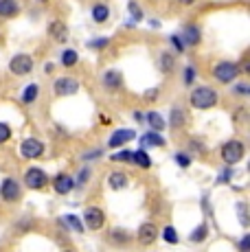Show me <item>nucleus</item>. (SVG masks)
<instances>
[{
	"label": "nucleus",
	"instance_id": "a19ab883",
	"mask_svg": "<svg viewBox=\"0 0 250 252\" xmlns=\"http://www.w3.org/2000/svg\"><path fill=\"white\" fill-rule=\"evenodd\" d=\"M145 96L147 101H156V96H158V88H150V90H145Z\"/></svg>",
	"mask_w": 250,
	"mask_h": 252
},
{
	"label": "nucleus",
	"instance_id": "412c9836",
	"mask_svg": "<svg viewBox=\"0 0 250 252\" xmlns=\"http://www.w3.org/2000/svg\"><path fill=\"white\" fill-rule=\"evenodd\" d=\"M147 123H150V127L154 129V132H162L165 129V119H162L158 112H147Z\"/></svg>",
	"mask_w": 250,
	"mask_h": 252
},
{
	"label": "nucleus",
	"instance_id": "e433bc0d",
	"mask_svg": "<svg viewBox=\"0 0 250 252\" xmlns=\"http://www.w3.org/2000/svg\"><path fill=\"white\" fill-rule=\"evenodd\" d=\"M171 42H174V46L178 48L180 53H185V48H187V44H185V40H182L180 35H171Z\"/></svg>",
	"mask_w": 250,
	"mask_h": 252
},
{
	"label": "nucleus",
	"instance_id": "58836bf2",
	"mask_svg": "<svg viewBox=\"0 0 250 252\" xmlns=\"http://www.w3.org/2000/svg\"><path fill=\"white\" fill-rule=\"evenodd\" d=\"M239 250L242 252H248L250 250V235H244L242 241H239Z\"/></svg>",
	"mask_w": 250,
	"mask_h": 252
},
{
	"label": "nucleus",
	"instance_id": "72a5a7b5",
	"mask_svg": "<svg viewBox=\"0 0 250 252\" xmlns=\"http://www.w3.org/2000/svg\"><path fill=\"white\" fill-rule=\"evenodd\" d=\"M193 81H195V68H193V66H187V68H185V84H193Z\"/></svg>",
	"mask_w": 250,
	"mask_h": 252
},
{
	"label": "nucleus",
	"instance_id": "f8f14e48",
	"mask_svg": "<svg viewBox=\"0 0 250 252\" xmlns=\"http://www.w3.org/2000/svg\"><path fill=\"white\" fill-rule=\"evenodd\" d=\"M134 136H136V132H134V129H125V127L114 129V134L110 136L108 145H110V147H121V145H125L127 140H132Z\"/></svg>",
	"mask_w": 250,
	"mask_h": 252
},
{
	"label": "nucleus",
	"instance_id": "473e14b6",
	"mask_svg": "<svg viewBox=\"0 0 250 252\" xmlns=\"http://www.w3.org/2000/svg\"><path fill=\"white\" fill-rule=\"evenodd\" d=\"M112 160H114V162H127V160H132V154H129V152L112 154Z\"/></svg>",
	"mask_w": 250,
	"mask_h": 252
},
{
	"label": "nucleus",
	"instance_id": "20e7f679",
	"mask_svg": "<svg viewBox=\"0 0 250 252\" xmlns=\"http://www.w3.org/2000/svg\"><path fill=\"white\" fill-rule=\"evenodd\" d=\"M79 90V81L73 77H60V79L53 81V92L57 96H73Z\"/></svg>",
	"mask_w": 250,
	"mask_h": 252
},
{
	"label": "nucleus",
	"instance_id": "c756f323",
	"mask_svg": "<svg viewBox=\"0 0 250 252\" xmlns=\"http://www.w3.org/2000/svg\"><path fill=\"white\" fill-rule=\"evenodd\" d=\"M237 211H239V221H242V226H248V204L246 202H239Z\"/></svg>",
	"mask_w": 250,
	"mask_h": 252
},
{
	"label": "nucleus",
	"instance_id": "39448f33",
	"mask_svg": "<svg viewBox=\"0 0 250 252\" xmlns=\"http://www.w3.org/2000/svg\"><path fill=\"white\" fill-rule=\"evenodd\" d=\"M44 154V145L40 143L37 138H27L20 143V156L22 158H29V160H35Z\"/></svg>",
	"mask_w": 250,
	"mask_h": 252
},
{
	"label": "nucleus",
	"instance_id": "6ab92c4d",
	"mask_svg": "<svg viewBox=\"0 0 250 252\" xmlns=\"http://www.w3.org/2000/svg\"><path fill=\"white\" fill-rule=\"evenodd\" d=\"M132 162L136 164V167H141V169H150L152 167V158L147 156L145 149H138V152H134L132 154Z\"/></svg>",
	"mask_w": 250,
	"mask_h": 252
},
{
	"label": "nucleus",
	"instance_id": "4c0bfd02",
	"mask_svg": "<svg viewBox=\"0 0 250 252\" xmlns=\"http://www.w3.org/2000/svg\"><path fill=\"white\" fill-rule=\"evenodd\" d=\"M129 13L134 16V20H141V18H143V11L138 9V4H136V2H129Z\"/></svg>",
	"mask_w": 250,
	"mask_h": 252
},
{
	"label": "nucleus",
	"instance_id": "a211bd4d",
	"mask_svg": "<svg viewBox=\"0 0 250 252\" xmlns=\"http://www.w3.org/2000/svg\"><path fill=\"white\" fill-rule=\"evenodd\" d=\"M18 13L16 0H0V18H13Z\"/></svg>",
	"mask_w": 250,
	"mask_h": 252
},
{
	"label": "nucleus",
	"instance_id": "423d86ee",
	"mask_svg": "<svg viewBox=\"0 0 250 252\" xmlns=\"http://www.w3.org/2000/svg\"><path fill=\"white\" fill-rule=\"evenodd\" d=\"M25 184L29 189H33V191H37V189H44L46 184H49V176H46L42 169L33 167L25 173Z\"/></svg>",
	"mask_w": 250,
	"mask_h": 252
},
{
	"label": "nucleus",
	"instance_id": "4468645a",
	"mask_svg": "<svg viewBox=\"0 0 250 252\" xmlns=\"http://www.w3.org/2000/svg\"><path fill=\"white\" fill-rule=\"evenodd\" d=\"M49 35L57 42V44H64V42L68 40V31H66V24L53 20V22L49 24Z\"/></svg>",
	"mask_w": 250,
	"mask_h": 252
},
{
	"label": "nucleus",
	"instance_id": "5701e85b",
	"mask_svg": "<svg viewBox=\"0 0 250 252\" xmlns=\"http://www.w3.org/2000/svg\"><path fill=\"white\" fill-rule=\"evenodd\" d=\"M77 60H79V55H77V51H73V48H68V51L62 53V66H66V68L75 66Z\"/></svg>",
	"mask_w": 250,
	"mask_h": 252
},
{
	"label": "nucleus",
	"instance_id": "c9c22d12",
	"mask_svg": "<svg viewBox=\"0 0 250 252\" xmlns=\"http://www.w3.org/2000/svg\"><path fill=\"white\" fill-rule=\"evenodd\" d=\"M108 37H99V40H90L88 42V46L90 48H103V46H108Z\"/></svg>",
	"mask_w": 250,
	"mask_h": 252
},
{
	"label": "nucleus",
	"instance_id": "9d476101",
	"mask_svg": "<svg viewBox=\"0 0 250 252\" xmlns=\"http://www.w3.org/2000/svg\"><path fill=\"white\" fill-rule=\"evenodd\" d=\"M156 239H158V228L152 224V221L143 224L141 228H138V232H136V241H138V244H143V246H150Z\"/></svg>",
	"mask_w": 250,
	"mask_h": 252
},
{
	"label": "nucleus",
	"instance_id": "f3484780",
	"mask_svg": "<svg viewBox=\"0 0 250 252\" xmlns=\"http://www.w3.org/2000/svg\"><path fill=\"white\" fill-rule=\"evenodd\" d=\"M103 84H105V88H110V90H117L119 86L123 84V79H121V72H117V70H108L103 75Z\"/></svg>",
	"mask_w": 250,
	"mask_h": 252
},
{
	"label": "nucleus",
	"instance_id": "9b49d317",
	"mask_svg": "<svg viewBox=\"0 0 250 252\" xmlns=\"http://www.w3.org/2000/svg\"><path fill=\"white\" fill-rule=\"evenodd\" d=\"M73 187H75V180L68 173H60V176H55V180H53V189H55V193H60V195L70 193Z\"/></svg>",
	"mask_w": 250,
	"mask_h": 252
},
{
	"label": "nucleus",
	"instance_id": "a878e982",
	"mask_svg": "<svg viewBox=\"0 0 250 252\" xmlns=\"http://www.w3.org/2000/svg\"><path fill=\"white\" fill-rule=\"evenodd\" d=\"M171 127H180V125H185V110L182 108H174L171 110Z\"/></svg>",
	"mask_w": 250,
	"mask_h": 252
},
{
	"label": "nucleus",
	"instance_id": "f03ea898",
	"mask_svg": "<svg viewBox=\"0 0 250 252\" xmlns=\"http://www.w3.org/2000/svg\"><path fill=\"white\" fill-rule=\"evenodd\" d=\"M246 154V147H244L242 140H228V143L222 145V160L226 164H237Z\"/></svg>",
	"mask_w": 250,
	"mask_h": 252
},
{
	"label": "nucleus",
	"instance_id": "ddd939ff",
	"mask_svg": "<svg viewBox=\"0 0 250 252\" xmlns=\"http://www.w3.org/2000/svg\"><path fill=\"white\" fill-rule=\"evenodd\" d=\"M182 40H185V44L187 46H198L200 44V37H202V33H200V29H198V24H193V22H189L185 27V33H182Z\"/></svg>",
	"mask_w": 250,
	"mask_h": 252
},
{
	"label": "nucleus",
	"instance_id": "2eb2a0df",
	"mask_svg": "<svg viewBox=\"0 0 250 252\" xmlns=\"http://www.w3.org/2000/svg\"><path fill=\"white\" fill-rule=\"evenodd\" d=\"M141 147H165V138L160 136V132H147L145 136H141Z\"/></svg>",
	"mask_w": 250,
	"mask_h": 252
},
{
	"label": "nucleus",
	"instance_id": "37998d69",
	"mask_svg": "<svg viewBox=\"0 0 250 252\" xmlns=\"http://www.w3.org/2000/svg\"><path fill=\"white\" fill-rule=\"evenodd\" d=\"M40 2H46V0H40Z\"/></svg>",
	"mask_w": 250,
	"mask_h": 252
},
{
	"label": "nucleus",
	"instance_id": "7c9ffc66",
	"mask_svg": "<svg viewBox=\"0 0 250 252\" xmlns=\"http://www.w3.org/2000/svg\"><path fill=\"white\" fill-rule=\"evenodd\" d=\"M9 138H11V127L7 123H0V145L7 143Z\"/></svg>",
	"mask_w": 250,
	"mask_h": 252
},
{
	"label": "nucleus",
	"instance_id": "7ed1b4c3",
	"mask_svg": "<svg viewBox=\"0 0 250 252\" xmlns=\"http://www.w3.org/2000/svg\"><path fill=\"white\" fill-rule=\"evenodd\" d=\"M213 77L219 84H233L239 77V66L235 64V62H219L213 68Z\"/></svg>",
	"mask_w": 250,
	"mask_h": 252
},
{
	"label": "nucleus",
	"instance_id": "f704fd0d",
	"mask_svg": "<svg viewBox=\"0 0 250 252\" xmlns=\"http://www.w3.org/2000/svg\"><path fill=\"white\" fill-rule=\"evenodd\" d=\"M176 162L180 164L182 169H187V167H189V164H191V158L187 156V154H176Z\"/></svg>",
	"mask_w": 250,
	"mask_h": 252
},
{
	"label": "nucleus",
	"instance_id": "bb28decb",
	"mask_svg": "<svg viewBox=\"0 0 250 252\" xmlns=\"http://www.w3.org/2000/svg\"><path fill=\"white\" fill-rule=\"evenodd\" d=\"M189 239L193 241V244H195V241H204V239H206V224H200L198 228H195V230L189 235Z\"/></svg>",
	"mask_w": 250,
	"mask_h": 252
},
{
	"label": "nucleus",
	"instance_id": "2f4dec72",
	"mask_svg": "<svg viewBox=\"0 0 250 252\" xmlns=\"http://www.w3.org/2000/svg\"><path fill=\"white\" fill-rule=\"evenodd\" d=\"M88 178H90V167H84V169H81V173H79V178L75 180V184H77V187H84Z\"/></svg>",
	"mask_w": 250,
	"mask_h": 252
},
{
	"label": "nucleus",
	"instance_id": "b1692460",
	"mask_svg": "<svg viewBox=\"0 0 250 252\" xmlns=\"http://www.w3.org/2000/svg\"><path fill=\"white\" fill-rule=\"evenodd\" d=\"M129 232H125V230H112V235H110V241L112 244H119V246H125V244H129Z\"/></svg>",
	"mask_w": 250,
	"mask_h": 252
},
{
	"label": "nucleus",
	"instance_id": "aec40b11",
	"mask_svg": "<svg viewBox=\"0 0 250 252\" xmlns=\"http://www.w3.org/2000/svg\"><path fill=\"white\" fill-rule=\"evenodd\" d=\"M110 18V7L108 4H103V2H97L93 7V20L94 22H105Z\"/></svg>",
	"mask_w": 250,
	"mask_h": 252
},
{
	"label": "nucleus",
	"instance_id": "4be33fe9",
	"mask_svg": "<svg viewBox=\"0 0 250 252\" xmlns=\"http://www.w3.org/2000/svg\"><path fill=\"white\" fill-rule=\"evenodd\" d=\"M174 55H171V53H160V57H158V66H160V70L162 72H167V75H169L171 70H174Z\"/></svg>",
	"mask_w": 250,
	"mask_h": 252
},
{
	"label": "nucleus",
	"instance_id": "79ce46f5",
	"mask_svg": "<svg viewBox=\"0 0 250 252\" xmlns=\"http://www.w3.org/2000/svg\"><path fill=\"white\" fill-rule=\"evenodd\" d=\"M178 2H182V4H193L195 0H178Z\"/></svg>",
	"mask_w": 250,
	"mask_h": 252
},
{
	"label": "nucleus",
	"instance_id": "cd10ccee",
	"mask_svg": "<svg viewBox=\"0 0 250 252\" xmlns=\"http://www.w3.org/2000/svg\"><path fill=\"white\" fill-rule=\"evenodd\" d=\"M64 220H66V224H68L73 230L84 232V224L79 221V217H77V215H64Z\"/></svg>",
	"mask_w": 250,
	"mask_h": 252
},
{
	"label": "nucleus",
	"instance_id": "393cba45",
	"mask_svg": "<svg viewBox=\"0 0 250 252\" xmlns=\"http://www.w3.org/2000/svg\"><path fill=\"white\" fill-rule=\"evenodd\" d=\"M37 92H40V88H37L35 84L27 86L25 92H22V101H25V103H33V101L37 99Z\"/></svg>",
	"mask_w": 250,
	"mask_h": 252
},
{
	"label": "nucleus",
	"instance_id": "ea45409f",
	"mask_svg": "<svg viewBox=\"0 0 250 252\" xmlns=\"http://www.w3.org/2000/svg\"><path fill=\"white\" fill-rule=\"evenodd\" d=\"M235 92H237V94H239V96H248V92H250V88H248V86H246V84H237V86H235Z\"/></svg>",
	"mask_w": 250,
	"mask_h": 252
},
{
	"label": "nucleus",
	"instance_id": "1a4fd4ad",
	"mask_svg": "<svg viewBox=\"0 0 250 252\" xmlns=\"http://www.w3.org/2000/svg\"><path fill=\"white\" fill-rule=\"evenodd\" d=\"M0 197L4 202H16L20 197V184L13 180V178H4L2 184H0Z\"/></svg>",
	"mask_w": 250,
	"mask_h": 252
},
{
	"label": "nucleus",
	"instance_id": "6e6552de",
	"mask_svg": "<svg viewBox=\"0 0 250 252\" xmlns=\"http://www.w3.org/2000/svg\"><path fill=\"white\" fill-rule=\"evenodd\" d=\"M103 221H105V215H103V211H101V208H97V206H88V208H86V213H84L86 228L99 230L101 226H103Z\"/></svg>",
	"mask_w": 250,
	"mask_h": 252
},
{
	"label": "nucleus",
	"instance_id": "dca6fc26",
	"mask_svg": "<svg viewBox=\"0 0 250 252\" xmlns=\"http://www.w3.org/2000/svg\"><path fill=\"white\" fill-rule=\"evenodd\" d=\"M127 176H125L123 171H114V173H110L108 176V184H110V189H114V191H121V189L127 187Z\"/></svg>",
	"mask_w": 250,
	"mask_h": 252
},
{
	"label": "nucleus",
	"instance_id": "f257e3e1",
	"mask_svg": "<svg viewBox=\"0 0 250 252\" xmlns=\"http://www.w3.org/2000/svg\"><path fill=\"white\" fill-rule=\"evenodd\" d=\"M189 101L195 110H211L218 103V92L213 88H209V86H198V88L191 92Z\"/></svg>",
	"mask_w": 250,
	"mask_h": 252
},
{
	"label": "nucleus",
	"instance_id": "0eeeda50",
	"mask_svg": "<svg viewBox=\"0 0 250 252\" xmlns=\"http://www.w3.org/2000/svg\"><path fill=\"white\" fill-rule=\"evenodd\" d=\"M9 68H11L13 75H18V77H22V75H29V72L33 70V60H31V55H16L11 62H9Z\"/></svg>",
	"mask_w": 250,
	"mask_h": 252
},
{
	"label": "nucleus",
	"instance_id": "c85d7f7f",
	"mask_svg": "<svg viewBox=\"0 0 250 252\" xmlns=\"http://www.w3.org/2000/svg\"><path fill=\"white\" fill-rule=\"evenodd\" d=\"M162 239H165L167 244H178V232L174 226H167V228L162 230Z\"/></svg>",
	"mask_w": 250,
	"mask_h": 252
}]
</instances>
